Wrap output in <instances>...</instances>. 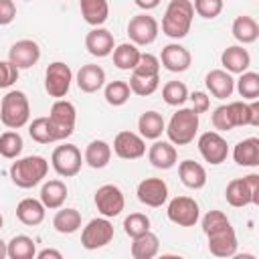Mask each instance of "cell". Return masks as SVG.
<instances>
[{
    "instance_id": "cell-34",
    "label": "cell",
    "mask_w": 259,
    "mask_h": 259,
    "mask_svg": "<svg viewBox=\"0 0 259 259\" xmlns=\"http://www.w3.org/2000/svg\"><path fill=\"white\" fill-rule=\"evenodd\" d=\"M53 227L61 235H73L81 229V212L77 208H61L53 217Z\"/></svg>"
},
{
    "instance_id": "cell-3",
    "label": "cell",
    "mask_w": 259,
    "mask_h": 259,
    "mask_svg": "<svg viewBox=\"0 0 259 259\" xmlns=\"http://www.w3.org/2000/svg\"><path fill=\"white\" fill-rule=\"evenodd\" d=\"M194 8L190 0H170L162 18V32L170 38H184L190 32Z\"/></svg>"
},
{
    "instance_id": "cell-5",
    "label": "cell",
    "mask_w": 259,
    "mask_h": 259,
    "mask_svg": "<svg viewBox=\"0 0 259 259\" xmlns=\"http://www.w3.org/2000/svg\"><path fill=\"white\" fill-rule=\"evenodd\" d=\"M30 119V103L24 91L12 89L0 101V121L8 130H20Z\"/></svg>"
},
{
    "instance_id": "cell-42",
    "label": "cell",
    "mask_w": 259,
    "mask_h": 259,
    "mask_svg": "<svg viewBox=\"0 0 259 259\" xmlns=\"http://www.w3.org/2000/svg\"><path fill=\"white\" fill-rule=\"evenodd\" d=\"M127 85H130L132 93H136V95H140V97H146V95H152V93L158 89L160 77H142V75L132 73Z\"/></svg>"
},
{
    "instance_id": "cell-29",
    "label": "cell",
    "mask_w": 259,
    "mask_h": 259,
    "mask_svg": "<svg viewBox=\"0 0 259 259\" xmlns=\"http://www.w3.org/2000/svg\"><path fill=\"white\" fill-rule=\"evenodd\" d=\"M69 196V190H67V184L63 180H49L42 184L40 188V202L47 206V208H61L65 204Z\"/></svg>"
},
{
    "instance_id": "cell-28",
    "label": "cell",
    "mask_w": 259,
    "mask_h": 259,
    "mask_svg": "<svg viewBox=\"0 0 259 259\" xmlns=\"http://www.w3.org/2000/svg\"><path fill=\"white\" fill-rule=\"evenodd\" d=\"M231 32L235 36V40H239L241 45H251L259 38V24L253 16H247V14H241L233 20V26H231Z\"/></svg>"
},
{
    "instance_id": "cell-51",
    "label": "cell",
    "mask_w": 259,
    "mask_h": 259,
    "mask_svg": "<svg viewBox=\"0 0 259 259\" xmlns=\"http://www.w3.org/2000/svg\"><path fill=\"white\" fill-rule=\"evenodd\" d=\"M2 225H4V217L0 214V229H2Z\"/></svg>"
},
{
    "instance_id": "cell-41",
    "label": "cell",
    "mask_w": 259,
    "mask_h": 259,
    "mask_svg": "<svg viewBox=\"0 0 259 259\" xmlns=\"http://www.w3.org/2000/svg\"><path fill=\"white\" fill-rule=\"evenodd\" d=\"M28 136H30L34 142H38V144H53V142H57L55 136H53L49 117H34V119L28 123Z\"/></svg>"
},
{
    "instance_id": "cell-44",
    "label": "cell",
    "mask_w": 259,
    "mask_h": 259,
    "mask_svg": "<svg viewBox=\"0 0 259 259\" xmlns=\"http://www.w3.org/2000/svg\"><path fill=\"white\" fill-rule=\"evenodd\" d=\"M192 8H194V12L198 16H202L206 20H212V18H217L223 12L225 2L223 0H194Z\"/></svg>"
},
{
    "instance_id": "cell-14",
    "label": "cell",
    "mask_w": 259,
    "mask_h": 259,
    "mask_svg": "<svg viewBox=\"0 0 259 259\" xmlns=\"http://www.w3.org/2000/svg\"><path fill=\"white\" fill-rule=\"evenodd\" d=\"M97 210L101 217H107V219H113L117 214H121L123 206H125V196L121 192L119 186L115 184H103L95 190V198H93Z\"/></svg>"
},
{
    "instance_id": "cell-46",
    "label": "cell",
    "mask_w": 259,
    "mask_h": 259,
    "mask_svg": "<svg viewBox=\"0 0 259 259\" xmlns=\"http://www.w3.org/2000/svg\"><path fill=\"white\" fill-rule=\"evenodd\" d=\"M188 99L192 101V109L200 115V113H206L210 109V97L204 93V91H194L188 95Z\"/></svg>"
},
{
    "instance_id": "cell-43",
    "label": "cell",
    "mask_w": 259,
    "mask_h": 259,
    "mask_svg": "<svg viewBox=\"0 0 259 259\" xmlns=\"http://www.w3.org/2000/svg\"><path fill=\"white\" fill-rule=\"evenodd\" d=\"M150 231V219L144 214V212H132L123 219V233L127 237H138L142 233Z\"/></svg>"
},
{
    "instance_id": "cell-1",
    "label": "cell",
    "mask_w": 259,
    "mask_h": 259,
    "mask_svg": "<svg viewBox=\"0 0 259 259\" xmlns=\"http://www.w3.org/2000/svg\"><path fill=\"white\" fill-rule=\"evenodd\" d=\"M202 233L208 239V251L214 257H235L237 255V235L223 210H208L202 217Z\"/></svg>"
},
{
    "instance_id": "cell-30",
    "label": "cell",
    "mask_w": 259,
    "mask_h": 259,
    "mask_svg": "<svg viewBox=\"0 0 259 259\" xmlns=\"http://www.w3.org/2000/svg\"><path fill=\"white\" fill-rule=\"evenodd\" d=\"M160 251V239L156 233L146 231L132 241V257L134 259H152Z\"/></svg>"
},
{
    "instance_id": "cell-8",
    "label": "cell",
    "mask_w": 259,
    "mask_h": 259,
    "mask_svg": "<svg viewBox=\"0 0 259 259\" xmlns=\"http://www.w3.org/2000/svg\"><path fill=\"white\" fill-rule=\"evenodd\" d=\"M49 123H51V130H53V136L57 142L61 140H67L73 132H75V123H77V109L71 101L67 99H57L53 105H51V111H49Z\"/></svg>"
},
{
    "instance_id": "cell-20",
    "label": "cell",
    "mask_w": 259,
    "mask_h": 259,
    "mask_svg": "<svg viewBox=\"0 0 259 259\" xmlns=\"http://www.w3.org/2000/svg\"><path fill=\"white\" fill-rule=\"evenodd\" d=\"M85 49L89 55L99 57V59L111 55L115 49V40H113L111 30H107L103 26H93L85 36Z\"/></svg>"
},
{
    "instance_id": "cell-40",
    "label": "cell",
    "mask_w": 259,
    "mask_h": 259,
    "mask_svg": "<svg viewBox=\"0 0 259 259\" xmlns=\"http://www.w3.org/2000/svg\"><path fill=\"white\" fill-rule=\"evenodd\" d=\"M162 99L172 105V107H178L182 105L186 99H188V87L182 83V81H168L164 87H162Z\"/></svg>"
},
{
    "instance_id": "cell-50",
    "label": "cell",
    "mask_w": 259,
    "mask_h": 259,
    "mask_svg": "<svg viewBox=\"0 0 259 259\" xmlns=\"http://www.w3.org/2000/svg\"><path fill=\"white\" fill-rule=\"evenodd\" d=\"M4 257H8V249H6V243L0 239V259H4Z\"/></svg>"
},
{
    "instance_id": "cell-6",
    "label": "cell",
    "mask_w": 259,
    "mask_h": 259,
    "mask_svg": "<svg viewBox=\"0 0 259 259\" xmlns=\"http://www.w3.org/2000/svg\"><path fill=\"white\" fill-rule=\"evenodd\" d=\"M198 125V113L192 107H180L176 113H172L164 132L168 136V142H172L174 146H188L190 142H194Z\"/></svg>"
},
{
    "instance_id": "cell-9",
    "label": "cell",
    "mask_w": 259,
    "mask_h": 259,
    "mask_svg": "<svg viewBox=\"0 0 259 259\" xmlns=\"http://www.w3.org/2000/svg\"><path fill=\"white\" fill-rule=\"evenodd\" d=\"M111 239H113V225H111V221L107 217L91 219L81 231V245L87 251L101 249V247L109 245Z\"/></svg>"
},
{
    "instance_id": "cell-13",
    "label": "cell",
    "mask_w": 259,
    "mask_h": 259,
    "mask_svg": "<svg viewBox=\"0 0 259 259\" xmlns=\"http://www.w3.org/2000/svg\"><path fill=\"white\" fill-rule=\"evenodd\" d=\"M158 30H160V24L154 16L150 14H136L130 18L127 22V36L134 45L138 47H146V45H152L156 38H158Z\"/></svg>"
},
{
    "instance_id": "cell-18",
    "label": "cell",
    "mask_w": 259,
    "mask_h": 259,
    "mask_svg": "<svg viewBox=\"0 0 259 259\" xmlns=\"http://www.w3.org/2000/svg\"><path fill=\"white\" fill-rule=\"evenodd\" d=\"M113 152L121 160H138L146 154V142L140 134L125 130L113 138Z\"/></svg>"
},
{
    "instance_id": "cell-4",
    "label": "cell",
    "mask_w": 259,
    "mask_h": 259,
    "mask_svg": "<svg viewBox=\"0 0 259 259\" xmlns=\"http://www.w3.org/2000/svg\"><path fill=\"white\" fill-rule=\"evenodd\" d=\"M49 172V162L42 156H26V158H16L12 162L8 174L12 184L18 188H32L42 182V178Z\"/></svg>"
},
{
    "instance_id": "cell-10",
    "label": "cell",
    "mask_w": 259,
    "mask_h": 259,
    "mask_svg": "<svg viewBox=\"0 0 259 259\" xmlns=\"http://www.w3.org/2000/svg\"><path fill=\"white\" fill-rule=\"evenodd\" d=\"M71 81H73V71L63 61L51 63L45 71V91L55 99H63L69 93Z\"/></svg>"
},
{
    "instance_id": "cell-38",
    "label": "cell",
    "mask_w": 259,
    "mask_h": 259,
    "mask_svg": "<svg viewBox=\"0 0 259 259\" xmlns=\"http://www.w3.org/2000/svg\"><path fill=\"white\" fill-rule=\"evenodd\" d=\"M103 97H105V101H107L109 105L119 107V105H123V103L130 101L132 89H130V85H127L125 81H111V83L105 85Z\"/></svg>"
},
{
    "instance_id": "cell-33",
    "label": "cell",
    "mask_w": 259,
    "mask_h": 259,
    "mask_svg": "<svg viewBox=\"0 0 259 259\" xmlns=\"http://www.w3.org/2000/svg\"><path fill=\"white\" fill-rule=\"evenodd\" d=\"M81 16L91 26H101L109 16V2L107 0H79Z\"/></svg>"
},
{
    "instance_id": "cell-17",
    "label": "cell",
    "mask_w": 259,
    "mask_h": 259,
    "mask_svg": "<svg viewBox=\"0 0 259 259\" xmlns=\"http://www.w3.org/2000/svg\"><path fill=\"white\" fill-rule=\"evenodd\" d=\"M136 194L142 204L158 208L168 200V184L162 178H144L138 184Z\"/></svg>"
},
{
    "instance_id": "cell-49",
    "label": "cell",
    "mask_w": 259,
    "mask_h": 259,
    "mask_svg": "<svg viewBox=\"0 0 259 259\" xmlns=\"http://www.w3.org/2000/svg\"><path fill=\"white\" fill-rule=\"evenodd\" d=\"M136 6H140L142 10H154L162 0H134Z\"/></svg>"
},
{
    "instance_id": "cell-39",
    "label": "cell",
    "mask_w": 259,
    "mask_h": 259,
    "mask_svg": "<svg viewBox=\"0 0 259 259\" xmlns=\"http://www.w3.org/2000/svg\"><path fill=\"white\" fill-rule=\"evenodd\" d=\"M237 91L243 99H257L259 97V73L255 71H245L241 73V77L237 79Z\"/></svg>"
},
{
    "instance_id": "cell-36",
    "label": "cell",
    "mask_w": 259,
    "mask_h": 259,
    "mask_svg": "<svg viewBox=\"0 0 259 259\" xmlns=\"http://www.w3.org/2000/svg\"><path fill=\"white\" fill-rule=\"evenodd\" d=\"M6 249L10 259H34L36 255V245L28 235H14L6 243Z\"/></svg>"
},
{
    "instance_id": "cell-12",
    "label": "cell",
    "mask_w": 259,
    "mask_h": 259,
    "mask_svg": "<svg viewBox=\"0 0 259 259\" xmlns=\"http://www.w3.org/2000/svg\"><path fill=\"white\" fill-rule=\"evenodd\" d=\"M166 214L178 227H194L200 219V206L190 196H174L168 202Z\"/></svg>"
},
{
    "instance_id": "cell-23",
    "label": "cell",
    "mask_w": 259,
    "mask_h": 259,
    "mask_svg": "<svg viewBox=\"0 0 259 259\" xmlns=\"http://www.w3.org/2000/svg\"><path fill=\"white\" fill-rule=\"evenodd\" d=\"M75 83L83 93H95L105 85V71H103V67L95 65V63L83 65L77 71Z\"/></svg>"
},
{
    "instance_id": "cell-32",
    "label": "cell",
    "mask_w": 259,
    "mask_h": 259,
    "mask_svg": "<svg viewBox=\"0 0 259 259\" xmlns=\"http://www.w3.org/2000/svg\"><path fill=\"white\" fill-rule=\"evenodd\" d=\"M233 158L239 166H247V168L259 166V140L257 138L241 140L233 150Z\"/></svg>"
},
{
    "instance_id": "cell-52",
    "label": "cell",
    "mask_w": 259,
    "mask_h": 259,
    "mask_svg": "<svg viewBox=\"0 0 259 259\" xmlns=\"http://www.w3.org/2000/svg\"><path fill=\"white\" fill-rule=\"evenodd\" d=\"M24 2H30V0H24Z\"/></svg>"
},
{
    "instance_id": "cell-27",
    "label": "cell",
    "mask_w": 259,
    "mask_h": 259,
    "mask_svg": "<svg viewBox=\"0 0 259 259\" xmlns=\"http://www.w3.org/2000/svg\"><path fill=\"white\" fill-rule=\"evenodd\" d=\"M111 160V146L103 140H93L87 144L85 154H83V162L93 168V170H101L109 164Z\"/></svg>"
},
{
    "instance_id": "cell-16",
    "label": "cell",
    "mask_w": 259,
    "mask_h": 259,
    "mask_svg": "<svg viewBox=\"0 0 259 259\" xmlns=\"http://www.w3.org/2000/svg\"><path fill=\"white\" fill-rule=\"evenodd\" d=\"M40 59V47L32 38H20L16 40L10 51H8V61L20 71V69H30L38 63Z\"/></svg>"
},
{
    "instance_id": "cell-7",
    "label": "cell",
    "mask_w": 259,
    "mask_h": 259,
    "mask_svg": "<svg viewBox=\"0 0 259 259\" xmlns=\"http://www.w3.org/2000/svg\"><path fill=\"white\" fill-rule=\"evenodd\" d=\"M225 198L231 206L241 208L247 204H259V174H247L227 184Z\"/></svg>"
},
{
    "instance_id": "cell-35",
    "label": "cell",
    "mask_w": 259,
    "mask_h": 259,
    "mask_svg": "<svg viewBox=\"0 0 259 259\" xmlns=\"http://www.w3.org/2000/svg\"><path fill=\"white\" fill-rule=\"evenodd\" d=\"M140 57H142V53H140L138 45H134V42H121L113 49V65L121 71H132L138 65Z\"/></svg>"
},
{
    "instance_id": "cell-25",
    "label": "cell",
    "mask_w": 259,
    "mask_h": 259,
    "mask_svg": "<svg viewBox=\"0 0 259 259\" xmlns=\"http://www.w3.org/2000/svg\"><path fill=\"white\" fill-rule=\"evenodd\" d=\"M47 206L36 198H22L16 204V219L26 227H36L45 221Z\"/></svg>"
},
{
    "instance_id": "cell-22",
    "label": "cell",
    "mask_w": 259,
    "mask_h": 259,
    "mask_svg": "<svg viewBox=\"0 0 259 259\" xmlns=\"http://www.w3.org/2000/svg\"><path fill=\"white\" fill-rule=\"evenodd\" d=\"M204 85L210 91V95L217 97V99H227L235 91V79L225 69H212V71H208L206 77H204Z\"/></svg>"
},
{
    "instance_id": "cell-24",
    "label": "cell",
    "mask_w": 259,
    "mask_h": 259,
    "mask_svg": "<svg viewBox=\"0 0 259 259\" xmlns=\"http://www.w3.org/2000/svg\"><path fill=\"white\" fill-rule=\"evenodd\" d=\"M221 65L225 67V71L229 73H245L251 65V55L247 49H243V45H233L227 47L221 55Z\"/></svg>"
},
{
    "instance_id": "cell-47",
    "label": "cell",
    "mask_w": 259,
    "mask_h": 259,
    "mask_svg": "<svg viewBox=\"0 0 259 259\" xmlns=\"http://www.w3.org/2000/svg\"><path fill=\"white\" fill-rule=\"evenodd\" d=\"M16 18V4L14 0H0V26L10 24Z\"/></svg>"
},
{
    "instance_id": "cell-48",
    "label": "cell",
    "mask_w": 259,
    "mask_h": 259,
    "mask_svg": "<svg viewBox=\"0 0 259 259\" xmlns=\"http://www.w3.org/2000/svg\"><path fill=\"white\" fill-rule=\"evenodd\" d=\"M34 257H36V259H49V257H53V259H63V253L57 251V249H42V251H38Z\"/></svg>"
},
{
    "instance_id": "cell-26",
    "label": "cell",
    "mask_w": 259,
    "mask_h": 259,
    "mask_svg": "<svg viewBox=\"0 0 259 259\" xmlns=\"http://www.w3.org/2000/svg\"><path fill=\"white\" fill-rule=\"evenodd\" d=\"M178 176L180 182L190 190H200L206 184V170L202 164L194 160H184L178 164Z\"/></svg>"
},
{
    "instance_id": "cell-31",
    "label": "cell",
    "mask_w": 259,
    "mask_h": 259,
    "mask_svg": "<svg viewBox=\"0 0 259 259\" xmlns=\"http://www.w3.org/2000/svg\"><path fill=\"white\" fill-rule=\"evenodd\" d=\"M138 130H140V136L144 140H158L164 134V130H166V121H164V117L158 111L150 109V111H144L140 115Z\"/></svg>"
},
{
    "instance_id": "cell-19",
    "label": "cell",
    "mask_w": 259,
    "mask_h": 259,
    "mask_svg": "<svg viewBox=\"0 0 259 259\" xmlns=\"http://www.w3.org/2000/svg\"><path fill=\"white\" fill-rule=\"evenodd\" d=\"M192 63V55L186 47L178 45V42H170L162 49L160 55V65L170 71V73H184Z\"/></svg>"
},
{
    "instance_id": "cell-21",
    "label": "cell",
    "mask_w": 259,
    "mask_h": 259,
    "mask_svg": "<svg viewBox=\"0 0 259 259\" xmlns=\"http://www.w3.org/2000/svg\"><path fill=\"white\" fill-rule=\"evenodd\" d=\"M148 160L158 170H170L178 162V152H176V148H174L172 142L156 140L150 146V150H148Z\"/></svg>"
},
{
    "instance_id": "cell-45",
    "label": "cell",
    "mask_w": 259,
    "mask_h": 259,
    "mask_svg": "<svg viewBox=\"0 0 259 259\" xmlns=\"http://www.w3.org/2000/svg\"><path fill=\"white\" fill-rule=\"evenodd\" d=\"M18 81V69L10 61H0V89H8Z\"/></svg>"
},
{
    "instance_id": "cell-11",
    "label": "cell",
    "mask_w": 259,
    "mask_h": 259,
    "mask_svg": "<svg viewBox=\"0 0 259 259\" xmlns=\"http://www.w3.org/2000/svg\"><path fill=\"white\" fill-rule=\"evenodd\" d=\"M51 164L55 168V172L63 178H73L79 174L81 170V164H83V158H81V150L75 146V144H63V146H57L53 150V156H51Z\"/></svg>"
},
{
    "instance_id": "cell-37",
    "label": "cell",
    "mask_w": 259,
    "mask_h": 259,
    "mask_svg": "<svg viewBox=\"0 0 259 259\" xmlns=\"http://www.w3.org/2000/svg\"><path fill=\"white\" fill-rule=\"evenodd\" d=\"M22 148H24V142H22V136L16 130H8L0 136V156L2 158L16 160L20 156Z\"/></svg>"
},
{
    "instance_id": "cell-15",
    "label": "cell",
    "mask_w": 259,
    "mask_h": 259,
    "mask_svg": "<svg viewBox=\"0 0 259 259\" xmlns=\"http://www.w3.org/2000/svg\"><path fill=\"white\" fill-rule=\"evenodd\" d=\"M198 152L204 158V162H208L212 166H219L227 160L229 146H227V140L219 132H204L198 138Z\"/></svg>"
},
{
    "instance_id": "cell-2",
    "label": "cell",
    "mask_w": 259,
    "mask_h": 259,
    "mask_svg": "<svg viewBox=\"0 0 259 259\" xmlns=\"http://www.w3.org/2000/svg\"><path fill=\"white\" fill-rule=\"evenodd\" d=\"M212 127L219 132H229L233 127L243 125H259V101L253 99L251 103L245 101H231L227 105H219L212 111Z\"/></svg>"
}]
</instances>
